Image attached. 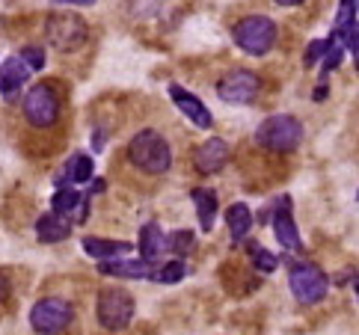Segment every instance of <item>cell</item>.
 <instances>
[{
  "mask_svg": "<svg viewBox=\"0 0 359 335\" xmlns=\"http://www.w3.org/2000/svg\"><path fill=\"white\" fill-rule=\"evenodd\" d=\"M170 98L175 101V107L182 110L196 128H211V125H214V116L208 113V107H205L194 93H187L184 86H175V83H172V86H170Z\"/></svg>",
  "mask_w": 359,
  "mask_h": 335,
  "instance_id": "obj_14",
  "label": "cell"
},
{
  "mask_svg": "<svg viewBox=\"0 0 359 335\" xmlns=\"http://www.w3.org/2000/svg\"><path fill=\"white\" fill-rule=\"evenodd\" d=\"M336 45V39H315V42H309V48H306V57H303V66L306 69H312V66H318L320 60L327 57V50Z\"/></svg>",
  "mask_w": 359,
  "mask_h": 335,
  "instance_id": "obj_23",
  "label": "cell"
},
{
  "mask_svg": "<svg viewBox=\"0 0 359 335\" xmlns=\"http://www.w3.org/2000/svg\"><path fill=\"white\" fill-rule=\"evenodd\" d=\"M184 276H187V264L182 259H172V261H166L163 267L151 270V279L163 282V285H175V282H182Z\"/></svg>",
  "mask_w": 359,
  "mask_h": 335,
  "instance_id": "obj_22",
  "label": "cell"
},
{
  "mask_svg": "<svg viewBox=\"0 0 359 335\" xmlns=\"http://www.w3.org/2000/svg\"><path fill=\"white\" fill-rule=\"evenodd\" d=\"M72 235V226L66 220H60L54 214H42L39 220H36V238L42 243H60V240H69Z\"/></svg>",
  "mask_w": 359,
  "mask_h": 335,
  "instance_id": "obj_20",
  "label": "cell"
},
{
  "mask_svg": "<svg viewBox=\"0 0 359 335\" xmlns=\"http://www.w3.org/2000/svg\"><path fill=\"white\" fill-rule=\"evenodd\" d=\"M194 205H196V214H199V226L202 231H211L214 220H217V211H220V202H217V193L211 187H199L194 190Z\"/></svg>",
  "mask_w": 359,
  "mask_h": 335,
  "instance_id": "obj_19",
  "label": "cell"
},
{
  "mask_svg": "<svg viewBox=\"0 0 359 335\" xmlns=\"http://www.w3.org/2000/svg\"><path fill=\"white\" fill-rule=\"evenodd\" d=\"M18 60L24 62V66H27V71H42V69H45V50H42V48H36V45L21 48Z\"/></svg>",
  "mask_w": 359,
  "mask_h": 335,
  "instance_id": "obj_26",
  "label": "cell"
},
{
  "mask_svg": "<svg viewBox=\"0 0 359 335\" xmlns=\"http://www.w3.org/2000/svg\"><path fill=\"white\" fill-rule=\"evenodd\" d=\"M271 217H273V235H276V240H279V247H285V249H300L303 243H300V231H297V223H294L291 199H288V196L273 199Z\"/></svg>",
  "mask_w": 359,
  "mask_h": 335,
  "instance_id": "obj_11",
  "label": "cell"
},
{
  "mask_svg": "<svg viewBox=\"0 0 359 335\" xmlns=\"http://www.w3.org/2000/svg\"><path fill=\"white\" fill-rule=\"evenodd\" d=\"M128 158H131V163L137 166V170H143L149 175H163L172 166L170 143H166L158 131H151V128L140 131L131 139V146H128Z\"/></svg>",
  "mask_w": 359,
  "mask_h": 335,
  "instance_id": "obj_1",
  "label": "cell"
},
{
  "mask_svg": "<svg viewBox=\"0 0 359 335\" xmlns=\"http://www.w3.org/2000/svg\"><path fill=\"white\" fill-rule=\"evenodd\" d=\"M140 252H143V261L151 264V261H158L161 255L166 252V235H163V228L158 223H146L143 231H140Z\"/></svg>",
  "mask_w": 359,
  "mask_h": 335,
  "instance_id": "obj_18",
  "label": "cell"
},
{
  "mask_svg": "<svg viewBox=\"0 0 359 335\" xmlns=\"http://www.w3.org/2000/svg\"><path fill=\"white\" fill-rule=\"evenodd\" d=\"M247 249L252 252V261H255V270H262V273H273L276 270V255L271 249H262L259 243H247Z\"/></svg>",
  "mask_w": 359,
  "mask_h": 335,
  "instance_id": "obj_24",
  "label": "cell"
},
{
  "mask_svg": "<svg viewBox=\"0 0 359 335\" xmlns=\"http://www.w3.org/2000/svg\"><path fill=\"white\" fill-rule=\"evenodd\" d=\"M24 116L36 128H50L60 116V98L48 83H36L27 95H24Z\"/></svg>",
  "mask_w": 359,
  "mask_h": 335,
  "instance_id": "obj_8",
  "label": "cell"
},
{
  "mask_svg": "<svg viewBox=\"0 0 359 335\" xmlns=\"http://www.w3.org/2000/svg\"><path fill=\"white\" fill-rule=\"evenodd\" d=\"M9 297V282H6V276L0 273V303H4Z\"/></svg>",
  "mask_w": 359,
  "mask_h": 335,
  "instance_id": "obj_28",
  "label": "cell"
},
{
  "mask_svg": "<svg viewBox=\"0 0 359 335\" xmlns=\"http://www.w3.org/2000/svg\"><path fill=\"white\" fill-rule=\"evenodd\" d=\"M101 190H104V182H93V184H89V193H86V196H93V193H101Z\"/></svg>",
  "mask_w": 359,
  "mask_h": 335,
  "instance_id": "obj_29",
  "label": "cell"
},
{
  "mask_svg": "<svg viewBox=\"0 0 359 335\" xmlns=\"http://www.w3.org/2000/svg\"><path fill=\"white\" fill-rule=\"evenodd\" d=\"M83 252L89 259L98 261H110V259H125L131 252L128 240H113V238H83Z\"/></svg>",
  "mask_w": 359,
  "mask_h": 335,
  "instance_id": "obj_17",
  "label": "cell"
},
{
  "mask_svg": "<svg viewBox=\"0 0 359 335\" xmlns=\"http://www.w3.org/2000/svg\"><path fill=\"white\" fill-rule=\"evenodd\" d=\"M229 158H232V149H229L226 139L211 137V139H205V143L196 149L194 163H196V170H199V172L214 175V172H220L223 166L229 163Z\"/></svg>",
  "mask_w": 359,
  "mask_h": 335,
  "instance_id": "obj_13",
  "label": "cell"
},
{
  "mask_svg": "<svg viewBox=\"0 0 359 335\" xmlns=\"http://www.w3.org/2000/svg\"><path fill=\"white\" fill-rule=\"evenodd\" d=\"M259 89H262L259 74L247 71V69H232L217 81V95L229 101V104H250V101L259 95Z\"/></svg>",
  "mask_w": 359,
  "mask_h": 335,
  "instance_id": "obj_9",
  "label": "cell"
},
{
  "mask_svg": "<svg viewBox=\"0 0 359 335\" xmlns=\"http://www.w3.org/2000/svg\"><path fill=\"white\" fill-rule=\"evenodd\" d=\"M134 297L122 288H104L98 291V300H95V315H98V324L110 329V332H122L131 327L134 320Z\"/></svg>",
  "mask_w": 359,
  "mask_h": 335,
  "instance_id": "obj_3",
  "label": "cell"
},
{
  "mask_svg": "<svg viewBox=\"0 0 359 335\" xmlns=\"http://www.w3.org/2000/svg\"><path fill=\"white\" fill-rule=\"evenodd\" d=\"M194 240H196L194 231H172V235L166 238V249H172L178 255H187L190 249H194Z\"/></svg>",
  "mask_w": 359,
  "mask_h": 335,
  "instance_id": "obj_25",
  "label": "cell"
},
{
  "mask_svg": "<svg viewBox=\"0 0 359 335\" xmlns=\"http://www.w3.org/2000/svg\"><path fill=\"white\" fill-rule=\"evenodd\" d=\"M226 223H229V235H232V240H235V243H241L243 238L250 235V228H252V211H250L243 202L229 205V211H226Z\"/></svg>",
  "mask_w": 359,
  "mask_h": 335,
  "instance_id": "obj_21",
  "label": "cell"
},
{
  "mask_svg": "<svg viewBox=\"0 0 359 335\" xmlns=\"http://www.w3.org/2000/svg\"><path fill=\"white\" fill-rule=\"evenodd\" d=\"M98 273L119 279H151V264L137 259H110V261H98Z\"/></svg>",
  "mask_w": 359,
  "mask_h": 335,
  "instance_id": "obj_15",
  "label": "cell"
},
{
  "mask_svg": "<svg viewBox=\"0 0 359 335\" xmlns=\"http://www.w3.org/2000/svg\"><path fill=\"white\" fill-rule=\"evenodd\" d=\"M341 60H344V48L336 42V45H332V48L327 50V57L320 60V71H324V74H330L332 69H339V66H341Z\"/></svg>",
  "mask_w": 359,
  "mask_h": 335,
  "instance_id": "obj_27",
  "label": "cell"
},
{
  "mask_svg": "<svg viewBox=\"0 0 359 335\" xmlns=\"http://www.w3.org/2000/svg\"><path fill=\"white\" fill-rule=\"evenodd\" d=\"M50 214L66 220L69 226L72 223H83L89 217V196L83 190H74V187H66V190H57L54 199H50Z\"/></svg>",
  "mask_w": 359,
  "mask_h": 335,
  "instance_id": "obj_10",
  "label": "cell"
},
{
  "mask_svg": "<svg viewBox=\"0 0 359 335\" xmlns=\"http://www.w3.org/2000/svg\"><path fill=\"white\" fill-rule=\"evenodd\" d=\"M45 36L50 48L57 50H78L86 42V21L74 12H54L45 21Z\"/></svg>",
  "mask_w": 359,
  "mask_h": 335,
  "instance_id": "obj_7",
  "label": "cell"
},
{
  "mask_svg": "<svg viewBox=\"0 0 359 335\" xmlns=\"http://www.w3.org/2000/svg\"><path fill=\"white\" fill-rule=\"evenodd\" d=\"M235 45L250 57H264L276 45V24L264 15H247L235 24Z\"/></svg>",
  "mask_w": 359,
  "mask_h": 335,
  "instance_id": "obj_4",
  "label": "cell"
},
{
  "mask_svg": "<svg viewBox=\"0 0 359 335\" xmlns=\"http://www.w3.org/2000/svg\"><path fill=\"white\" fill-rule=\"evenodd\" d=\"M30 77L27 66L18 60V57H9L4 66H0V95H4V101H12L18 95V89L24 86V81Z\"/></svg>",
  "mask_w": 359,
  "mask_h": 335,
  "instance_id": "obj_16",
  "label": "cell"
},
{
  "mask_svg": "<svg viewBox=\"0 0 359 335\" xmlns=\"http://www.w3.org/2000/svg\"><path fill=\"white\" fill-rule=\"evenodd\" d=\"M303 139V125L300 119H294L288 113H276L271 119H264L255 131V143L267 151H294Z\"/></svg>",
  "mask_w": 359,
  "mask_h": 335,
  "instance_id": "obj_2",
  "label": "cell"
},
{
  "mask_svg": "<svg viewBox=\"0 0 359 335\" xmlns=\"http://www.w3.org/2000/svg\"><path fill=\"white\" fill-rule=\"evenodd\" d=\"M93 175H95V163H93V158L89 154H83V151H78V154H72V158L62 163V170L54 175V187L57 190H66V187H83V184H89L93 182Z\"/></svg>",
  "mask_w": 359,
  "mask_h": 335,
  "instance_id": "obj_12",
  "label": "cell"
},
{
  "mask_svg": "<svg viewBox=\"0 0 359 335\" xmlns=\"http://www.w3.org/2000/svg\"><path fill=\"white\" fill-rule=\"evenodd\" d=\"M288 285L294 300L303 303V306H315L327 297V288H330V279L320 267L309 264V261H300V264H291L288 270Z\"/></svg>",
  "mask_w": 359,
  "mask_h": 335,
  "instance_id": "obj_5",
  "label": "cell"
},
{
  "mask_svg": "<svg viewBox=\"0 0 359 335\" xmlns=\"http://www.w3.org/2000/svg\"><path fill=\"white\" fill-rule=\"evenodd\" d=\"M74 306L62 297H45L30 308V327L39 335H60L72 327Z\"/></svg>",
  "mask_w": 359,
  "mask_h": 335,
  "instance_id": "obj_6",
  "label": "cell"
}]
</instances>
